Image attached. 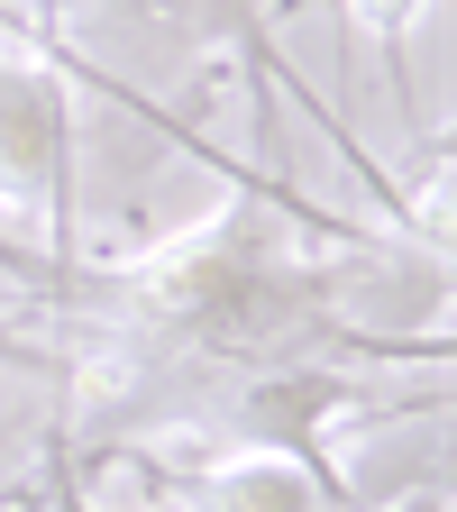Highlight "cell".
<instances>
[{
  "instance_id": "cell-4",
  "label": "cell",
  "mask_w": 457,
  "mask_h": 512,
  "mask_svg": "<svg viewBox=\"0 0 457 512\" xmlns=\"http://www.w3.org/2000/svg\"><path fill=\"white\" fill-rule=\"evenodd\" d=\"M10 10L55 46L110 37V46H174V55H211V46L256 55V37H266V0H10Z\"/></svg>"
},
{
  "instance_id": "cell-5",
  "label": "cell",
  "mask_w": 457,
  "mask_h": 512,
  "mask_svg": "<svg viewBox=\"0 0 457 512\" xmlns=\"http://www.w3.org/2000/svg\"><path fill=\"white\" fill-rule=\"evenodd\" d=\"M412 19H421V0H348V28L384 55V83H394L403 110H412Z\"/></svg>"
},
{
  "instance_id": "cell-8",
  "label": "cell",
  "mask_w": 457,
  "mask_h": 512,
  "mask_svg": "<svg viewBox=\"0 0 457 512\" xmlns=\"http://www.w3.org/2000/svg\"><path fill=\"white\" fill-rule=\"evenodd\" d=\"M394 512H448V503H439V494H421V503H394Z\"/></svg>"
},
{
  "instance_id": "cell-2",
  "label": "cell",
  "mask_w": 457,
  "mask_h": 512,
  "mask_svg": "<svg viewBox=\"0 0 457 512\" xmlns=\"http://www.w3.org/2000/svg\"><path fill=\"white\" fill-rule=\"evenodd\" d=\"M74 74L10 19L0 0V202L46 220L55 256H74L83 238V202H74Z\"/></svg>"
},
{
  "instance_id": "cell-6",
  "label": "cell",
  "mask_w": 457,
  "mask_h": 512,
  "mask_svg": "<svg viewBox=\"0 0 457 512\" xmlns=\"http://www.w3.org/2000/svg\"><path fill=\"white\" fill-rule=\"evenodd\" d=\"M0 366H10V375H37L46 394L64 403V348L37 330V320H10V311H0Z\"/></svg>"
},
{
  "instance_id": "cell-1",
  "label": "cell",
  "mask_w": 457,
  "mask_h": 512,
  "mask_svg": "<svg viewBox=\"0 0 457 512\" xmlns=\"http://www.w3.org/2000/svg\"><path fill=\"white\" fill-rule=\"evenodd\" d=\"M147 128L183 138L192 156H211L229 174V202L183 229L156 238L138 256H28L0 238V275L28 284V311H46V339L64 348V412L55 448H46V476L83 485L101 476L119 448L156 439L183 403H202L211 384L247 375V366H275V357H403V339H366L348 330V266L339 256H302L284 229H330L357 238L348 220H320L293 183H266L256 165L202 147L183 128V110L147 101Z\"/></svg>"
},
{
  "instance_id": "cell-7",
  "label": "cell",
  "mask_w": 457,
  "mask_h": 512,
  "mask_svg": "<svg viewBox=\"0 0 457 512\" xmlns=\"http://www.w3.org/2000/svg\"><path fill=\"white\" fill-rule=\"evenodd\" d=\"M55 512H83V494H74V485H64V476H55Z\"/></svg>"
},
{
  "instance_id": "cell-3",
  "label": "cell",
  "mask_w": 457,
  "mask_h": 512,
  "mask_svg": "<svg viewBox=\"0 0 457 512\" xmlns=\"http://www.w3.org/2000/svg\"><path fill=\"white\" fill-rule=\"evenodd\" d=\"M119 458H138L156 512H375L339 467L284 458V448H211V458L119 448Z\"/></svg>"
}]
</instances>
